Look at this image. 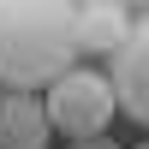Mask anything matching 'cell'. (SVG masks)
Returning <instances> with one entry per match:
<instances>
[{
	"label": "cell",
	"mask_w": 149,
	"mask_h": 149,
	"mask_svg": "<svg viewBox=\"0 0 149 149\" xmlns=\"http://www.w3.org/2000/svg\"><path fill=\"white\" fill-rule=\"evenodd\" d=\"M54 125H48L36 95H0V149H48Z\"/></svg>",
	"instance_id": "obj_4"
},
{
	"label": "cell",
	"mask_w": 149,
	"mask_h": 149,
	"mask_svg": "<svg viewBox=\"0 0 149 149\" xmlns=\"http://www.w3.org/2000/svg\"><path fill=\"white\" fill-rule=\"evenodd\" d=\"M113 102L125 107L137 125H149V12L137 24H131V36H125V48L113 54Z\"/></svg>",
	"instance_id": "obj_3"
},
{
	"label": "cell",
	"mask_w": 149,
	"mask_h": 149,
	"mask_svg": "<svg viewBox=\"0 0 149 149\" xmlns=\"http://www.w3.org/2000/svg\"><path fill=\"white\" fill-rule=\"evenodd\" d=\"M143 6H149V0H143Z\"/></svg>",
	"instance_id": "obj_8"
},
{
	"label": "cell",
	"mask_w": 149,
	"mask_h": 149,
	"mask_svg": "<svg viewBox=\"0 0 149 149\" xmlns=\"http://www.w3.org/2000/svg\"><path fill=\"white\" fill-rule=\"evenodd\" d=\"M78 6H125V0H78Z\"/></svg>",
	"instance_id": "obj_6"
},
{
	"label": "cell",
	"mask_w": 149,
	"mask_h": 149,
	"mask_svg": "<svg viewBox=\"0 0 149 149\" xmlns=\"http://www.w3.org/2000/svg\"><path fill=\"white\" fill-rule=\"evenodd\" d=\"M78 149H102V137H95V143H78Z\"/></svg>",
	"instance_id": "obj_7"
},
{
	"label": "cell",
	"mask_w": 149,
	"mask_h": 149,
	"mask_svg": "<svg viewBox=\"0 0 149 149\" xmlns=\"http://www.w3.org/2000/svg\"><path fill=\"white\" fill-rule=\"evenodd\" d=\"M113 84L102 78V72H84V66H72L66 78H54L48 84V95H42V113H48V125L54 131H66L72 143H95L107 125H113Z\"/></svg>",
	"instance_id": "obj_2"
},
{
	"label": "cell",
	"mask_w": 149,
	"mask_h": 149,
	"mask_svg": "<svg viewBox=\"0 0 149 149\" xmlns=\"http://www.w3.org/2000/svg\"><path fill=\"white\" fill-rule=\"evenodd\" d=\"M131 36L125 6H78V54H119Z\"/></svg>",
	"instance_id": "obj_5"
},
{
	"label": "cell",
	"mask_w": 149,
	"mask_h": 149,
	"mask_svg": "<svg viewBox=\"0 0 149 149\" xmlns=\"http://www.w3.org/2000/svg\"><path fill=\"white\" fill-rule=\"evenodd\" d=\"M78 60V0H0V84L48 90Z\"/></svg>",
	"instance_id": "obj_1"
},
{
	"label": "cell",
	"mask_w": 149,
	"mask_h": 149,
	"mask_svg": "<svg viewBox=\"0 0 149 149\" xmlns=\"http://www.w3.org/2000/svg\"><path fill=\"white\" fill-rule=\"evenodd\" d=\"M143 149H149V143H143Z\"/></svg>",
	"instance_id": "obj_9"
}]
</instances>
